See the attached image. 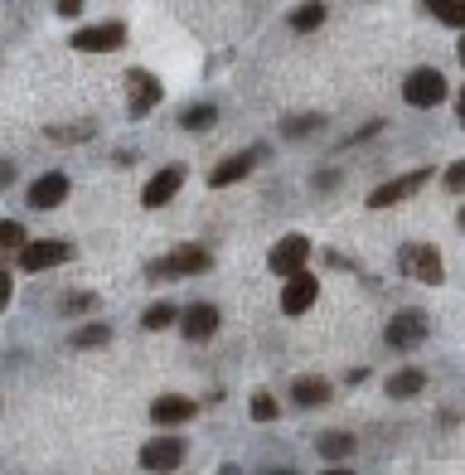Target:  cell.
Wrapping results in <instances>:
<instances>
[{
    "label": "cell",
    "instance_id": "obj_1",
    "mask_svg": "<svg viewBox=\"0 0 465 475\" xmlns=\"http://www.w3.org/2000/svg\"><path fill=\"white\" fill-rule=\"evenodd\" d=\"M398 267H402V276H412V282H421V286H441L446 282V262H441V253H436L431 243H402L398 247Z\"/></svg>",
    "mask_w": 465,
    "mask_h": 475
},
{
    "label": "cell",
    "instance_id": "obj_2",
    "mask_svg": "<svg viewBox=\"0 0 465 475\" xmlns=\"http://www.w3.org/2000/svg\"><path fill=\"white\" fill-rule=\"evenodd\" d=\"M310 253H315V243H310L305 233H286V238L272 247L266 267H272V276H281V282H291V276L310 272Z\"/></svg>",
    "mask_w": 465,
    "mask_h": 475
},
{
    "label": "cell",
    "instance_id": "obj_3",
    "mask_svg": "<svg viewBox=\"0 0 465 475\" xmlns=\"http://www.w3.org/2000/svg\"><path fill=\"white\" fill-rule=\"evenodd\" d=\"M208 267H214L208 247H199V243H185V247H175L170 257L150 262V267H146V276H150V282H165V276H199V272H208Z\"/></svg>",
    "mask_w": 465,
    "mask_h": 475
},
{
    "label": "cell",
    "instance_id": "obj_4",
    "mask_svg": "<svg viewBox=\"0 0 465 475\" xmlns=\"http://www.w3.org/2000/svg\"><path fill=\"white\" fill-rule=\"evenodd\" d=\"M446 97H450V88H446L441 68H412V73L402 78V102L407 107H441Z\"/></svg>",
    "mask_w": 465,
    "mask_h": 475
},
{
    "label": "cell",
    "instance_id": "obj_5",
    "mask_svg": "<svg viewBox=\"0 0 465 475\" xmlns=\"http://www.w3.org/2000/svg\"><path fill=\"white\" fill-rule=\"evenodd\" d=\"M427 330H431V320H427V311H417V305H407V311H398L388 320V330H383V340H388V349H417L421 340H427Z\"/></svg>",
    "mask_w": 465,
    "mask_h": 475
},
{
    "label": "cell",
    "instance_id": "obj_6",
    "mask_svg": "<svg viewBox=\"0 0 465 475\" xmlns=\"http://www.w3.org/2000/svg\"><path fill=\"white\" fill-rule=\"evenodd\" d=\"M15 262H20V272H49V267H63V262H73V243H63V238H39V243H30Z\"/></svg>",
    "mask_w": 465,
    "mask_h": 475
},
{
    "label": "cell",
    "instance_id": "obj_7",
    "mask_svg": "<svg viewBox=\"0 0 465 475\" xmlns=\"http://www.w3.org/2000/svg\"><path fill=\"white\" fill-rule=\"evenodd\" d=\"M185 451L189 446L179 441V437H155V441H146L140 446V470H155V475H165V470H179L185 466Z\"/></svg>",
    "mask_w": 465,
    "mask_h": 475
},
{
    "label": "cell",
    "instance_id": "obj_8",
    "mask_svg": "<svg viewBox=\"0 0 465 475\" xmlns=\"http://www.w3.org/2000/svg\"><path fill=\"white\" fill-rule=\"evenodd\" d=\"M126 44V24L121 20H107V24H82L73 34V49L78 53H117Z\"/></svg>",
    "mask_w": 465,
    "mask_h": 475
},
{
    "label": "cell",
    "instance_id": "obj_9",
    "mask_svg": "<svg viewBox=\"0 0 465 475\" xmlns=\"http://www.w3.org/2000/svg\"><path fill=\"white\" fill-rule=\"evenodd\" d=\"M126 88H131V102H126V111H131L136 121H140V117H150V111H155V102L165 97L160 78H155V73H146V68H131V73H126Z\"/></svg>",
    "mask_w": 465,
    "mask_h": 475
},
{
    "label": "cell",
    "instance_id": "obj_10",
    "mask_svg": "<svg viewBox=\"0 0 465 475\" xmlns=\"http://www.w3.org/2000/svg\"><path fill=\"white\" fill-rule=\"evenodd\" d=\"M179 189H185V165L175 160V165H165V170H155V175L146 179V189H140V204H146V208H165Z\"/></svg>",
    "mask_w": 465,
    "mask_h": 475
},
{
    "label": "cell",
    "instance_id": "obj_11",
    "mask_svg": "<svg viewBox=\"0 0 465 475\" xmlns=\"http://www.w3.org/2000/svg\"><path fill=\"white\" fill-rule=\"evenodd\" d=\"M68 189H73V179H68L63 170H44L30 185V194H24V199H30V208H39V214H49V208H59L63 199H68Z\"/></svg>",
    "mask_w": 465,
    "mask_h": 475
},
{
    "label": "cell",
    "instance_id": "obj_12",
    "mask_svg": "<svg viewBox=\"0 0 465 475\" xmlns=\"http://www.w3.org/2000/svg\"><path fill=\"white\" fill-rule=\"evenodd\" d=\"M257 160H262L257 146H252V150H237V156H223L214 170H208V189H228V185H237V179H247L252 170H257Z\"/></svg>",
    "mask_w": 465,
    "mask_h": 475
},
{
    "label": "cell",
    "instance_id": "obj_13",
    "mask_svg": "<svg viewBox=\"0 0 465 475\" xmlns=\"http://www.w3.org/2000/svg\"><path fill=\"white\" fill-rule=\"evenodd\" d=\"M315 301H320V276L315 272H301L281 286V315H305Z\"/></svg>",
    "mask_w": 465,
    "mask_h": 475
},
{
    "label": "cell",
    "instance_id": "obj_14",
    "mask_svg": "<svg viewBox=\"0 0 465 475\" xmlns=\"http://www.w3.org/2000/svg\"><path fill=\"white\" fill-rule=\"evenodd\" d=\"M223 325V315H218V305H208V301H194L185 315H179V330H185V340L194 344H204V340H214Z\"/></svg>",
    "mask_w": 465,
    "mask_h": 475
},
{
    "label": "cell",
    "instance_id": "obj_15",
    "mask_svg": "<svg viewBox=\"0 0 465 475\" xmlns=\"http://www.w3.org/2000/svg\"><path fill=\"white\" fill-rule=\"evenodd\" d=\"M431 179V170H412V175H398V179H388V185H378L369 194V208H392V204H402V199H412V194L421 189Z\"/></svg>",
    "mask_w": 465,
    "mask_h": 475
},
{
    "label": "cell",
    "instance_id": "obj_16",
    "mask_svg": "<svg viewBox=\"0 0 465 475\" xmlns=\"http://www.w3.org/2000/svg\"><path fill=\"white\" fill-rule=\"evenodd\" d=\"M194 412H199V402L185 398V393H165V398L150 402V422L155 427H185Z\"/></svg>",
    "mask_w": 465,
    "mask_h": 475
},
{
    "label": "cell",
    "instance_id": "obj_17",
    "mask_svg": "<svg viewBox=\"0 0 465 475\" xmlns=\"http://www.w3.org/2000/svg\"><path fill=\"white\" fill-rule=\"evenodd\" d=\"M330 393H334V388L320 379V373H301V379L291 383V402H301L305 412H310V408H325Z\"/></svg>",
    "mask_w": 465,
    "mask_h": 475
},
{
    "label": "cell",
    "instance_id": "obj_18",
    "mask_svg": "<svg viewBox=\"0 0 465 475\" xmlns=\"http://www.w3.org/2000/svg\"><path fill=\"white\" fill-rule=\"evenodd\" d=\"M218 127V107L214 102H189L179 111V131H214Z\"/></svg>",
    "mask_w": 465,
    "mask_h": 475
},
{
    "label": "cell",
    "instance_id": "obj_19",
    "mask_svg": "<svg viewBox=\"0 0 465 475\" xmlns=\"http://www.w3.org/2000/svg\"><path fill=\"white\" fill-rule=\"evenodd\" d=\"M421 388H427V369L412 364V369H398V373L388 379V398H417Z\"/></svg>",
    "mask_w": 465,
    "mask_h": 475
},
{
    "label": "cell",
    "instance_id": "obj_20",
    "mask_svg": "<svg viewBox=\"0 0 465 475\" xmlns=\"http://www.w3.org/2000/svg\"><path fill=\"white\" fill-rule=\"evenodd\" d=\"M315 446H320V456H325L330 466H340V460L354 456V437H349V431H325Z\"/></svg>",
    "mask_w": 465,
    "mask_h": 475
},
{
    "label": "cell",
    "instance_id": "obj_21",
    "mask_svg": "<svg viewBox=\"0 0 465 475\" xmlns=\"http://www.w3.org/2000/svg\"><path fill=\"white\" fill-rule=\"evenodd\" d=\"M427 15H436L441 24L465 34V0H427Z\"/></svg>",
    "mask_w": 465,
    "mask_h": 475
},
{
    "label": "cell",
    "instance_id": "obj_22",
    "mask_svg": "<svg viewBox=\"0 0 465 475\" xmlns=\"http://www.w3.org/2000/svg\"><path fill=\"white\" fill-rule=\"evenodd\" d=\"M111 340V325H102V320H88V325H78L73 334H68V344L73 349H97Z\"/></svg>",
    "mask_w": 465,
    "mask_h": 475
},
{
    "label": "cell",
    "instance_id": "obj_23",
    "mask_svg": "<svg viewBox=\"0 0 465 475\" xmlns=\"http://www.w3.org/2000/svg\"><path fill=\"white\" fill-rule=\"evenodd\" d=\"M325 15H330V5H320V0H315V5H295L291 10V30H320V24H325Z\"/></svg>",
    "mask_w": 465,
    "mask_h": 475
},
{
    "label": "cell",
    "instance_id": "obj_24",
    "mask_svg": "<svg viewBox=\"0 0 465 475\" xmlns=\"http://www.w3.org/2000/svg\"><path fill=\"white\" fill-rule=\"evenodd\" d=\"M179 315L185 311H175L170 301H155V305H146V315H140V330H165V325H175Z\"/></svg>",
    "mask_w": 465,
    "mask_h": 475
},
{
    "label": "cell",
    "instance_id": "obj_25",
    "mask_svg": "<svg viewBox=\"0 0 465 475\" xmlns=\"http://www.w3.org/2000/svg\"><path fill=\"white\" fill-rule=\"evenodd\" d=\"M310 127H325V117H320V111H301V117H286V121H281V136H291V141H295V136H305Z\"/></svg>",
    "mask_w": 465,
    "mask_h": 475
},
{
    "label": "cell",
    "instance_id": "obj_26",
    "mask_svg": "<svg viewBox=\"0 0 465 475\" xmlns=\"http://www.w3.org/2000/svg\"><path fill=\"white\" fill-rule=\"evenodd\" d=\"M252 422H276V412H281V402L272 393H252Z\"/></svg>",
    "mask_w": 465,
    "mask_h": 475
},
{
    "label": "cell",
    "instance_id": "obj_27",
    "mask_svg": "<svg viewBox=\"0 0 465 475\" xmlns=\"http://www.w3.org/2000/svg\"><path fill=\"white\" fill-rule=\"evenodd\" d=\"M0 243H5V247H15V257H20L24 247H30V238H24V228H20L15 218H5V223H0Z\"/></svg>",
    "mask_w": 465,
    "mask_h": 475
},
{
    "label": "cell",
    "instance_id": "obj_28",
    "mask_svg": "<svg viewBox=\"0 0 465 475\" xmlns=\"http://www.w3.org/2000/svg\"><path fill=\"white\" fill-rule=\"evenodd\" d=\"M441 185H446L450 194H465V156L446 165V175H441Z\"/></svg>",
    "mask_w": 465,
    "mask_h": 475
},
{
    "label": "cell",
    "instance_id": "obj_29",
    "mask_svg": "<svg viewBox=\"0 0 465 475\" xmlns=\"http://www.w3.org/2000/svg\"><path fill=\"white\" fill-rule=\"evenodd\" d=\"M92 305H97V296H92V291H68V296H63V315L92 311Z\"/></svg>",
    "mask_w": 465,
    "mask_h": 475
},
{
    "label": "cell",
    "instance_id": "obj_30",
    "mask_svg": "<svg viewBox=\"0 0 465 475\" xmlns=\"http://www.w3.org/2000/svg\"><path fill=\"white\" fill-rule=\"evenodd\" d=\"M92 127H53V141H88Z\"/></svg>",
    "mask_w": 465,
    "mask_h": 475
},
{
    "label": "cell",
    "instance_id": "obj_31",
    "mask_svg": "<svg viewBox=\"0 0 465 475\" xmlns=\"http://www.w3.org/2000/svg\"><path fill=\"white\" fill-rule=\"evenodd\" d=\"M59 15H68V20H78V15H82V0H59Z\"/></svg>",
    "mask_w": 465,
    "mask_h": 475
},
{
    "label": "cell",
    "instance_id": "obj_32",
    "mask_svg": "<svg viewBox=\"0 0 465 475\" xmlns=\"http://www.w3.org/2000/svg\"><path fill=\"white\" fill-rule=\"evenodd\" d=\"M456 121H460V127H465V88L456 92Z\"/></svg>",
    "mask_w": 465,
    "mask_h": 475
},
{
    "label": "cell",
    "instance_id": "obj_33",
    "mask_svg": "<svg viewBox=\"0 0 465 475\" xmlns=\"http://www.w3.org/2000/svg\"><path fill=\"white\" fill-rule=\"evenodd\" d=\"M320 475H354L349 466H330V470H320Z\"/></svg>",
    "mask_w": 465,
    "mask_h": 475
},
{
    "label": "cell",
    "instance_id": "obj_34",
    "mask_svg": "<svg viewBox=\"0 0 465 475\" xmlns=\"http://www.w3.org/2000/svg\"><path fill=\"white\" fill-rule=\"evenodd\" d=\"M218 475H243V470H237V466H218Z\"/></svg>",
    "mask_w": 465,
    "mask_h": 475
},
{
    "label": "cell",
    "instance_id": "obj_35",
    "mask_svg": "<svg viewBox=\"0 0 465 475\" xmlns=\"http://www.w3.org/2000/svg\"><path fill=\"white\" fill-rule=\"evenodd\" d=\"M456 59H460V63H465V34H460V49H456Z\"/></svg>",
    "mask_w": 465,
    "mask_h": 475
},
{
    "label": "cell",
    "instance_id": "obj_36",
    "mask_svg": "<svg viewBox=\"0 0 465 475\" xmlns=\"http://www.w3.org/2000/svg\"><path fill=\"white\" fill-rule=\"evenodd\" d=\"M266 475H295V470H266Z\"/></svg>",
    "mask_w": 465,
    "mask_h": 475
},
{
    "label": "cell",
    "instance_id": "obj_37",
    "mask_svg": "<svg viewBox=\"0 0 465 475\" xmlns=\"http://www.w3.org/2000/svg\"><path fill=\"white\" fill-rule=\"evenodd\" d=\"M456 223H460V228H465V208H460V214H456Z\"/></svg>",
    "mask_w": 465,
    "mask_h": 475
}]
</instances>
